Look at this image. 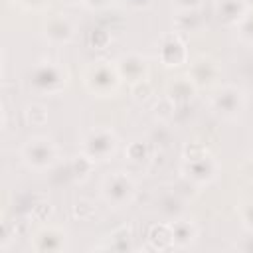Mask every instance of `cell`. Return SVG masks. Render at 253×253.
I'll return each instance as SVG.
<instances>
[{"instance_id":"obj_2","label":"cell","mask_w":253,"mask_h":253,"mask_svg":"<svg viewBox=\"0 0 253 253\" xmlns=\"http://www.w3.org/2000/svg\"><path fill=\"white\" fill-rule=\"evenodd\" d=\"M132 194V184L128 178H109L107 180V186H105V196L109 202H115V204H123V202H128Z\"/></svg>"},{"instance_id":"obj_1","label":"cell","mask_w":253,"mask_h":253,"mask_svg":"<svg viewBox=\"0 0 253 253\" xmlns=\"http://www.w3.org/2000/svg\"><path fill=\"white\" fill-rule=\"evenodd\" d=\"M24 158L30 166H49L53 160V146L49 140H30L24 148Z\"/></svg>"}]
</instances>
